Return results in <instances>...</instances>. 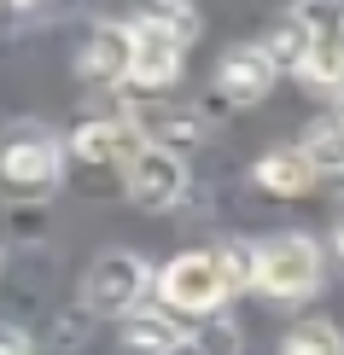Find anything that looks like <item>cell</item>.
<instances>
[{"label": "cell", "mask_w": 344, "mask_h": 355, "mask_svg": "<svg viewBox=\"0 0 344 355\" xmlns=\"http://www.w3.org/2000/svg\"><path fill=\"white\" fill-rule=\"evenodd\" d=\"M321 245L309 233H275V239L251 245V286L275 303H304L321 291Z\"/></svg>", "instance_id": "6da1fadb"}, {"label": "cell", "mask_w": 344, "mask_h": 355, "mask_svg": "<svg viewBox=\"0 0 344 355\" xmlns=\"http://www.w3.org/2000/svg\"><path fill=\"white\" fill-rule=\"evenodd\" d=\"M65 175V146L41 123H24L0 140V192L6 198H41Z\"/></svg>", "instance_id": "7a4b0ae2"}, {"label": "cell", "mask_w": 344, "mask_h": 355, "mask_svg": "<svg viewBox=\"0 0 344 355\" xmlns=\"http://www.w3.org/2000/svg\"><path fill=\"white\" fill-rule=\"evenodd\" d=\"M158 297H163L170 315H216L234 291H228V279H222L216 250H181V257L158 274Z\"/></svg>", "instance_id": "3957f363"}, {"label": "cell", "mask_w": 344, "mask_h": 355, "mask_svg": "<svg viewBox=\"0 0 344 355\" xmlns=\"http://www.w3.org/2000/svg\"><path fill=\"white\" fill-rule=\"evenodd\" d=\"M146 291H152V274H146V262L134 250H106L82 274V309L88 315H129V309L146 303Z\"/></svg>", "instance_id": "277c9868"}, {"label": "cell", "mask_w": 344, "mask_h": 355, "mask_svg": "<svg viewBox=\"0 0 344 355\" xmlns=\"http://www.w3.org/2000/svg\"><path fill=\"white\" fill-rule=\"evenodd\" d=\"M123 192L140 210H175L187 198V164L181 152H163V146H134L123 164Z\"/></svg>", "instance_id": "5b68a950"}, {"label": "cell", "mask_w": 344, "mask_h": 355, "mask_svg": "<svg viewBox=\"0 0 344 355\" xmlns=\"http://www.w3.org/2000/svg\"><path fill=\"white\" fill-rule=\"evenodd\" d=\"M181 58H187V35H175L170 24L146 18V12L129 24V82L163 94V87L181 76Z\"/></svg>", "instance_id": "8992f818"}, {"label": "cell", "mask_w": 344, "mask_h": 355, "mask_svg": "<svg viewBox=\"0 0 344 355\" xmlns=\"http://www.w3.org/2000/svg\"><path fill=\"white\" fill-rule=\"evenodd\" d=\"M129 128L146 146H163V152H181V146L204 140V116L193 105H170V99H140V105L129 111Z\"/></svg>", "instance_id": "52a82bcc"}, {"label": "cell", "mask_w": 344, "mask_h": 355, "mask_svg": "<svg viewBox=\"0 0 344 355\" xmlns=\"http://www.w3.org/2000/svg\"><path fill=\"white\" fill-rule=\"evenodd\" d=\"M275 64L263 58L257 41H239V47L222 53L216 64V94L228 99V105H257V99H268V87H275Z\"/></svg>", "instance_id": "ba28073f"}, {"label": "cell", "mask_w": 344, "mask_h": 355, "mask_svg": "<svg viewBox=\"0 0 344 355\" xmlns=\"http://www.w3.org/2000/svg\"><path fill=\"white\" fill-rule=\"evenodd\" d=\"M76 76L88 87H129V24H99L76 53Z\"/></svg>", "instance_id": "9c48e42d"}, {"label": "cell", "mask_w": 344, "mask_h": 355, "mask_svg": "<svg viewBox=\"0 0 344 355\" xmlns=\"http://www.w3.org/2000/svg\"><path fill=\"white\" fill-rule=\"evenodd\" d=\"M140 146V135L129 128V116H88L76 123V135H70V152L82 157V164H129V152Z\"/></svg>", "instance_id": "30bf717a"}, {"label": "cell", "mask_w": 344, "mask_h": 355, "mask_svg": "<svg viewBox=\"0 0 344 355\" xmlns=\"http://www.w3.org/2000/svg\"><path fill=\"white\" fill-rule=\"evenodd\" d=\"M251 175H257V187L275 192V198H304V192H316V181H321L297 146H275V152H263Z\"/></svg>", "instance_id": "8fae6325"}, {"label": "cell", "mask_w": 344, "mask_h": 355, "mask_svg": "<svg viewBox=\"0 0 344 355\" xmlns=\"http://www.w3.org/2000/svg\"><path fill=\"white\" fill-rule=\"evenodd\" d=\"M175 338H181V320H175L170 309L140 303V309H129V315H123V344H129V355H163Z\"/></svg>", "instance_id": "7c38bea8"}, {"label": "cell", "mask_w": 344, "mask_h": 355, "mask_svg": "<svg viewBox=\"0 0 344 355\" xmlns=\"http://www.w3.org/2000/svg\"><path fill=\"white\" fill-rule=\"evenodd\" d=\"M309 41H316V35H309V29L297 24L292 12H280V18L268 24V35H257V47H263V58H268V64H275V76H286V70H297V64H304Z\"/></svg>", "instance_id": "4fadbf2b"}, {"label": "cell", "mask_w": 344, "mask_h": 355, "mask_svg": "<svg viewBox=\"0 0 344 355\" xmlns=\"http://www.w3.org/2000/svg\"><path fill=\"white\" fill-rule=\"evenodd\" d=\"M280 355H338V327L321 320V315L297 320V327L280 338Z\"/></svg>", "instance_id": "5bb4252c"}, {"label": "cell", "mask_w": 344, "mask_h": 355, "mask_svg": "<svg viewBox=\"0 0 344 355\" xmlns=\"http://www.w3.org/2000/svg\"><path fill=\"white\" fill-rule=\"evenodd\" d=\"M297 76L316 87V94H333V87H338V35H316V41H309Z\"/></svg>", "instance_id": "9a60e30c"}, {"label": "cell", "mask_w": 344, "mask_h": 355, "mask_svg": "<svg viewBox=\"0 0 344 355\" xmlns=\"http://www.w3.org/2000/svg\"><path fill=\"white\" fill-rule=\"evenodd\" d=\"M297 152L309 157V169H316V175H338V123H333V116L309 123V135L297 140Z\"/></svg>", "instance_id": "2e32d148"}, {"label": "cell", "mask_w": 344, "mask_h": 355, "mask_svg": "<svg viewBox=\"0 0 344 355\" xmlns=\"http://www.w3.org/2000/svg\"><path fill=\"white\" fill-rule=\"evenodd\" d=\"M193 344L204 355H239V332L228 315H199V332H193Z\"/></svg>", "instance_id": "e0dca14e"}, {"label": "cell", "mask_w": 344, "mask_h": 355, "mask_svg": "<svg viewBox=\"0 0 344 355\" xmlns=\"http://www.w3.org/2000/svg\"><path fill=\"white\" fill-rule=\"evenodd\" d=\"M146 18L170 24L175 35H187V41H193V29H199V0H152V6H146Z\"/></svg>", "instance_id": "ac0fdd59"}, {"label": "cell", "mask_w": 344, "mask_h": 355, "mask_svg": "<svg viewBox=\"0 0 344 355\" xmlns=\"http://www.w3.org/2000/svg\"><path fill=\"white\" fill-rule=\"evenodd\" d=\"M292 18L309 29V35H338V0H297Z\"/></svg>", "instance_id": "d6986e66"}, {"label": "cell", "mask_w": 344, "mask_h": 355, "mask_svg": "<svg viewBox=\"0 0 344 355\" xmlns=\"http://www.w3.org/2000/svg\"><path fill=\"white\" fill-rule=\"evenodd\" d=\"M88 320H94L88 309H70V320H65V327H53V344H58V349H76L82 338H88Z\"/></svg>", "instance_id": "ffe728a7"}, {"label": "cell", "mask_w": 344, "mask_h": 355, "mask_svg": "<svg viewBox=\"0 0 344 355\" xmlns=\"http://www.w3.org/2000/svg\"><path fill=\"white\" fill-rule=\"evenodd\" d=\"M0 355H35V338L24 327H12V320H0Z\"/></svg>", "instance_id": "44dd1931"}, {"label": "cell", "mask_w": 344, "mask_h": 355, "mask_svg": "<svg viewBox=\"0 0 344 355\" xmlns=\"http://www.w3.org/2000/svg\"><path fill=\"white\" fill-rule=\"evenodd\" d=\"M163 355H204V349H199V344H193V332H181V338H175V344H170V349H163Z\"/></svg>", "instance_id": "7402d4cb"}]
</instances>
